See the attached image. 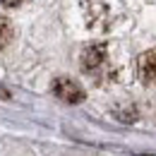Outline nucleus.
Returning <instances> with one entry per match:
<instances>
[{
  "instance_id": "f257e3e1",
  "label": "nucleus",
  "mask_w": 156,
  "mask_h": 156,
  "mask_svg": "<svg viewBox=\"0 0 156 156\" xmlns=\"http://www.w3.org/2000/svg\"><path fill=\"white\" fill-rule=\"evenodd\" d=\"M53 94H55L60 101H65V103H82V101H84V89L70 77H58L55 79V82H53Z\"/></svg>"
},
{
  "instance_id": "f03ea898",
  "label": "nucleus",
  "mask_w": 156,
  "mask_h": 156,
  "mask_svg": "<svg viewBox=\"0 0 156 156\" xmlns=\"http://www.w3.org/2000/svg\"><path fill=\"white\" fill-rule=\"evenodd\" d=\"M82 67L87 70V72H98L103 65H106V46H101V43H91V46H87L84 51H82Z\"/></svg>"
},
{
  "instance_id": "7ed1b4c3",
  "label": "nucleus",
  "mask_w": 156,
  "mask_h": 156,
  "mask_svg": "<svg viewBox=\"0 0 156 156\" xmlns=\"http://www.w3.org/2000/svg\"><path fill=\"white\" fill-rule=\"evenodd\" d=\"M137 72L144 84H156V48L142 53L137 60Z\"/></svg>"
},
{
  "instance_id": "20e7f679",
  "label": "nucleus",
  "mask_w": 156,
  "mask_h": 156,
  "mask_svg": "<svg viewBox=\"0 0 156 156\" xmlns=\"http://www.w3.org/2000/svg\"><path fill=\"white\" fill-rule=\"evenodd\" d=\"M10 41H12V24L5 20V17H0V51H2Z\"/></svg>"
},
{
  "instance_id": "39448f33",
  "label": "nucleus",
  "mask_w": 156,
  "mask_h": 156,
  "mask_svg": "<svg viewBox=\"0 0 156 156\" xmlns=\"http://www.w3.org/2000/svg\"><path fill=\"white\" fill-rule=\"evenodd\" d=\"M115 118H118V120H122V122H135V120H137V111H135V106H127V108H118V111H115Z\"/></svg>"
},
{
  "instance_id": "423d86ee",
  "label": "nucleus",
  "mask_w": 156,
  "mask_h": 156,
  "mask_svg": "<svg viewBox=\"0 0 156 156\" xmlns=\"http://www.w3.org/2000/svg\"><path fill=\"white\" fill-rule=\"evenodd\" d=\"M5 7H17V5H22V2H27V0H0Z\"/></svg>"
}]
</instances>
